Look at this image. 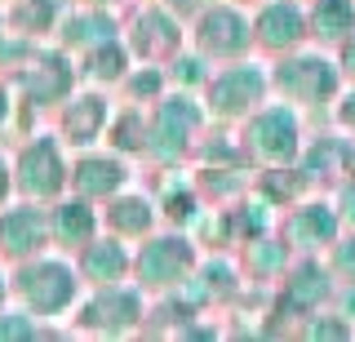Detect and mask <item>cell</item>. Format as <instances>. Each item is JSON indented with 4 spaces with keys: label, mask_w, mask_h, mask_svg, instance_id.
<instances>
[{
    "label": "cell",
    "mask_w": 355,
    "mask_h": 342,
    "mask_svg": "<svg viewBox=\"0 0 355 342\" xmlns=\"http://www.w3.org/2000/svg\"><path fill=\"white\" fill-rule=\"evenodd\" d=\"M182 262H187V249H178L173 240H164V245H155L147 258H142V271H147L151 280H169Z\"/></svg>",
    "instance_id": "5b68a950"
},
{
    "label": "cell",
    "mask_w": 355,
    "mask_h": 342,
    "mask_svg": "<svg viewBox=\"0 0 355 342\" xmlns=\"http://www.w3.org/2000/svg\"><path fill=\"white\" fill-rule=\"evenodd\" d=\"M36 236H40L36 214H9L5 223H0V240H5L9 249H27V245H36Z\"/></svg>",
    "instance_id": "8992f818"
},
{
    "label": "cell",
    "mask_w": 355,
    "mask_h": 342,
    "mask_svg": "<svg viewBox=\"0 0 355 342\" xmlns=\"http://www.w3.org/2000/svg\"><path fill=\"white\" fill-rule=\"evenodd\" d=\"M116 223L120 227H147V205H142V200H125L120 214H116Z\"/></svg>",
    "instance_id": "4fadbf2b"
},
{
    "label": "cell",
    "mask_w": 355,
    "mask_h": 342,
    "mask_svg": "<svg viewBox=\"0 0 355 342\" xmlns=\"http://www.w3.org/2000/svg\"><path fill=\"white\" fill-rule=\"evenodd\" d=\"M244 94H249V98L258 94V76H249V71H231L227 80L218 85V103H222V107H236Z\"/></svg>",
    "instance_id": "30bf717a"
},
{
    "label": "cell",
    "mask_w": 355,
    "mask_h": 342,
    "mask_svg": "<svg viewBox=\"0 0 355 342\" xmlns=\"http://www.w3.org/2000/svg\"><path fill=\"white\" fill-rule=\"evenodd\" d=\"M253 138H258V147L266 156H288L293 151V120L284 112H271L258 120V129H253Z\"/></svg>",
    "instance_id": "3957f363"
},
{
    "label": "cell",
    "mask_w": 355,
    "mask_h": 342,
    "mask_svg": "<svg viewBox=\"0 0 355 342\" xmlns=\"http://www.w3.org/2000/svg\"><path fill=\"white\" fill-rule=\"evenodd\" d=\"M297 9H271V14L262 18V31L271 45H288V40H297Z\"/></svg>",
    "instance_id": "9c48e42d"
},
{
    "label": "cell",
    "mask_w": 355,
    "mask_h": 342,
    "mask_svg": "<svg viewBox=\"0 0 355 342\" xmlns=\"http://www.w3.org/2000/svg\"><path fill=\"white\" fill-rule=\"evenodd\" d=\"M22 173H27V182L36 196H49L62 187V164H58V151L49 147V142H40L36 151H27V160H22Z\"/></svg>",
    "instance_id": "7a4b0ae2"
},
{
    "label": "cell",
    "mask_w": 355,
    "mask_h": 342,
    "mask_svg": "<svg viewBox=\"0 0 355 342\" xmlns=\"http://www.w3.org/2000/svg\"><path fill=\"white\" fill-rule=\"evenodd\" d=\"M342 267H347V271L355 275V245H347V249H342Z\"/></svg>",
    "instance_id": "9a60e30c"
},
{
    "label": "cell",
    "mask_w": 355,
    "mask_h": 342,
    "mask_svg": "<svg viewBox=\"0 0 355 342\" xmlns=\"http://www.w3.org/2000/svg\"><path fill=\"white\" fill-rule=\"evenodd\" d=\"M27 298L36 311H58V307L71 298V275L62 267H53V262H44V267L31 271V284H27Z\"/></svg>",
    "instance_id": "6da1fadb"
},
{
    "label": "cell",
    "mask_w": 355,
    "mask_h": 342,
    "mask_svg": "<svg viewBox=\"0 0 355 342\" xmlns=\"http://www.w3.org/2000/svg\"><path fill=\"white\" fill-rule=\"evenodd\" d=\"M205 40H209L214 49H240L244 40H249V31H244V23H240L236 14H227V9H218V14H214V18L205 23Z\"/></svg>",
    "instance_id": "277c9868"
},
{
    "label": "cell",
    "mask_w": 355,
    "mask_h": 342,
    "mask_svg": "<svg viewBox=\"0 0 355 342\" xmlns=\"http://www.w3.org/2000/svg\"><path fill=\"white\" fill-rule=\"evenodd\" d=\"M76 182L85 191H111V187H120V164L116 160H89V164H80V178Z\"/></svg>",
    "instance_id": "52a82bcc"
},
{
    "label": "cell",
    "mask_w": 355,
    "mask_h": 342,
    "mask_svg": "<svg viewBox=\"0 0 355 342\" xmlns=\"http://www.w3.org/2000/svg\"><path fill=\"white\" fill-rule=\"evenodd\" d=\"M94 271H111V275H116L120 271V253L116 249H111V253H94Z\"/></svg>",
    "instance_id": "5bb4252c"
},
{
    "label": "cell",
    "mask_w": 355,
    "mask_h": 342,
    "mask_svg": "<svg viewBox=\"0 0 355 342\" xmlns=\"http://www.w3.org/2000/svg\"><path fill=\"white\" fill-rule=\"evenodd\" d=\"M89 227H94V218H89L80 205H67V209H62V218H58V231H62L67 240H85V236H89Z\"/></svg>",
    "instance_id": "8fae6325"
},
{
    "label": "cell",
    "mask_w": 355,
    "mask_h": 342,
    "mask_svg": "<svg viewBox=\"0 0 355 342\" xmlns=\"http://www.w3.org/2000/svg\"><path fill=\"white\" fill-rule=\"evenodd\" d=\"M347 62H351V71H355V45H351V49H347Z\"/></svg>",
    "instance_id": "2e32d148"
},
{
    "label": "cell",
    "mask_w": 355,
    "mask_h": 342,
    "mask_svg": "<svg viewBox=\"0 0 355 342\" xmlns=\"http://www.w3.org/2000/svg\"><path fill=\"white\" fill-rule=\"evenodd\" d=\"M315 23H320L324 36H342V31H351V23H355L351 0H324V5H320V14H315Z\"/></svg>",
    "instance_id": "ba28073f"
},
{
    "label": "cell",
    "mask_w": 355,
    "mask_h": 342,
    "mask_svg": "<svg viewBox=\"0 0 355 342\" xmlns=\"http://www.w3.org/2000/svg\"><path fill=\"white\" fill-rule=\"evenodd\" d=\"M103 120V107H98V98H85V112L76 116V120H67V129L76 134V142H89L94 138V125Z\"/></svg>",
    "instance_id": "7c38bea8"
}]
</instances>
